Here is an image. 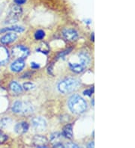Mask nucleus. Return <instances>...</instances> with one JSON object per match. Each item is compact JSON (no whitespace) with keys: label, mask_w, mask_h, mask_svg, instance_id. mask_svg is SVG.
<instances>
[{"label":"nucleus","mask_w":135,"mask_h":148,"mask_svg":"<svg viewBox=\"0 0 135 148\" xmlns=\"http://www.w3.org/2000/svg\"><path fill=\"white\" fill-rule=\"evenodd\" d=\"M69 108L74 114H80L85 112L87 109V103L80 96L74 94L69 99Z\"/></svg>","instance_id":"1"},{"label":"nucleus","mask_w":135,"mask_h":148,"mask_svg":"<svg viewBox=\"0 0 135 148\" xmlns=\"http://www.w3.org/2000/svg\"><path fill=\"white\" fill-rule=\"evenodd\" d=\"M80 86V82L76 79L69 78L62 80L58 84V89L62 94H69L77 90Z\"/></svg>","instance_id":"2"},{"label":"nucleus","mask_w":135,"mask_h":148,"mask_svg":"<svg viewBox=\"0 0 135 148\" xmlns=\"http://www.w3.org/2000/svg\"><path fill=\"white\" fill-rule=\"evenodd\" d=\"M12 112L16 114H29L34 111L33 105L28 102L17 101L14 103L12 106Z\"/></svg>","instance_id":"3"},{"label":"nucleus","mask_w":135,"mask_h":148,"mask_svg":"<svg viewBox=\"0 0 135 148\" xmlns=\"http://www.w3.org/2000/svg\"><path fill=\"white\" fill-rule=\"evenodd\" d=\"M11 54L17 59H23L26 58L29 54V50L24 46L17 45L15 46L11 49Z\"/></svg>","instance_id":"4"},{"label":"nucleus","mask_w":135,"mask_h":148,"mask_svg":"<svg viewBox=\"0 0 135 148\" xmlns=\"http://www.w3.org/2000/svg\"><path fill=\"white\" fill-rule=\"evenodd\" d=\"M31 125L33 130L36 132H43L46 130L47 127V122L42 117H34L31 121Z\"/></svg>","instance_id":"5"},{"label":"nucleus","mask_w":135,"mask_h":148,"mask_svg":"<svg viewBox=\"0 0 135 148\" xmlns=\"http://www.w3.org/2000/svg\"><path fill=\"white\" fill-rule=\"evenodd\" d=\"M22 12H23L22 8L20 5H16L12 6L9 11V21L11 23V22L15 23V21L17 20L18 17L21 15Z\"/></svg>","instance_id":"6"},{"label":"nucleus","mask_w":135,"mask_h":148,"mask_svg":"<svg viewBox=\"0 0 135 148\" xmlns=\"http://www.w3.org/2000/svg\"><path fill=\"white\" fill-rule=\"evenodd\" d=\"M33 145L38 147H47L48 141L46 137L42 136H35L33 139Z\"/></svg>","instance_id":"7"},{"label":"nucleus","mask_w":135,"mask_h":148,"mask_svg":"<svg viewBox=\"0 0 135 148\" xmlns=\"http://www.w3.org/2000/svg\"><path fill=\"white\" fill-rule=\"evenodd\" d=\"M63 36L69 41H75L76 40H78V33L74 29H66L63 32Z\"/></svg>","instance_id":"8"},{"label":"nucleus","mask_w":135,"mask_h":148,"mask_svg":"<svg viewBox=\"0 0 135 148\" xmlns=\"http://www.w3.org/2000/svg\"><path fill=\"white\" fill-rule=\"evenodd\" d=\"M25 67V62L23 59H17L13 62L11 65V71L14 72H20Z\"/></svg>","instance_id":"9"},{"label":"nucleus","mask_w":135,"mask_h":148,"mask_svg":"<svg viewBox=\"0 0 135 148\" xmlns=\"http://www.w3.org/2000/svg\"><path fill=\"white\" fill-rule=\"evenodd\" d=\"M9 60V53L6 47H0V65L6 64Z\"/></svg>","instance_id":"10"},{"label":"nucleus","mask_w":135,"mask_h":148,"mask_svg":"<svg viewBox=\"0 0 135 148\" xmlns=\"http://www.w3.org/2000/svg\"><path fill=\"white\" fill-rule=\"evenodd\" d=\"M29 127V124L26 122H20V123H17L15 127V130L17 134L22 135V134L26 133L28 131Z\"/></svg>","instance_id":"11"},{"label":"nucleus","mask_w":135,"mask_h":148,"mask_svg":"<svg viewBox=\"0 0 135 148\" xmlns=\"http://www.w3.org/2000/svg\"><path fill=\"white\" fill-rule=\"evenodd\" d=\"M17 36L15 33H8L5 36H3L1 38L0 41H1L2 44H8V43H11L15 41L17 39Z\"/></svg>","instance_id":"12"},{"label":"nucleus","mask_w":135,"mask_h":148,"mask_svg":"<svg viewBox=\"0 0 135 148\" xmlns=\"http://www.w3.org/2000/svg\"><path fill=\"white\" fill-rule=\"evenodd\" d=\"M78 59H79V62L78 63L80 64L81 65H83L85 68L88 66L90 62L89 56L87 53H80L78 55Z\"/></svg>","instance_id":"13"},{"label":"nucleus","mask_w":135,"mask_h":148,"mask_svg":"<svg viewBox=\"0 0 135 148\" xmlns=\"http://www.w3.org/2000/svg\"><path fill=\"white\" fill-rule=\"evenodd\" d=\"M64 137L66 138L71 139L73 138V130H72V125L68 124L66 125L62 130V133Z\"/></svg>","instance_id":"14"},{"label":"nucleus","mask_w":135,"mask_h":148,"mask_svg":"<svg viewBox=\"0 0 135 148\" xmlns=\"http://www.w3.org/2000/svg\"><path fill=\"white\" fill-rule=\"evenodd\" d=\"M69 67H70L71 70L72 71H74V73H80L83 72L84 71L85 67L83 65H81L80 63H72V62H69Z\"/></svg>","instance_id":"15"},{"label":"nucleus","mask_w":135,"mask_h":148,"mask_svg":"<svg viewBox=\"0 0 135 148\" xmlns=\"http://www.w3.org/2000/svg\"><path fill=\"white\" fill-rule=\"evenodd\" d=\"M10 89H11L13 93H15V94H21L23 92L22 87L20 86V84H18L15 81H13L11 82V84H10Z\"/></svg>","instance_id":"16"},{"label":"nucleus","mask_w":135,"mask_h":148,"mask_svg":"<svg viewBox=\"0 0 135 148\" xmlns=\"http://www.w3.org/2000/svg\"><path fill=\"white\" fill-rule=\"evenodd\" d=\"M25 29L24 27L22 26H18V25H14V26H11V27H7L3 29H1L0 30V32L3 33L6 32L8 31H11V32H23Z\"/></svg>","instance_id":"17"},{"label":"nucleus","mask_w":135,"mask_h":148,"mask_svg":"<svg viewBox=\"0 0 135 148\" xmlns=\"http://www.w3.org/2000/svg\"><path fill=\"white\" fill-rule=\"evenodd\" d=\"M12 123V121L9 117H5L3 119L0 121V129L1 130H5V129L8 128Z\"/></svg>","instance_id":"18"},{"label":"nucleus","mask_w":135,"mask_h":148,"mask_svg":"<svg viewBox=\"0 0 135 148\" xmlns=\"http://www.w3.org/2000/svg\"><path fill=\"white\" fill-rule=\"evenodd\" d=\"M37 51L40 52V53H44V54H47L50 51V48H49L48 45L46 43H42L39 44V47L37 48Z\"/></svg>","instance_id":"19"},{"label":"nucleus","mask_w":135,"mask_h":148,"mask_svg":"<svg viewBox=\"0 0 135 148\" xmlns=\"http://www.w3.org/2000/svg\"><path fill=\"white\" fill-rule=\"evenodd\" d=\"M45 36V32L42 30H38L35 34V38L36 40H42Z\"/></svg>","instance_id":"20"},{"label":"nucleus","mask_w":135,"mask_h":148,"mask_svg":"<svg viewBox=\"0 0 135 148\" xmlns=\"http://www.w3.org/2000/svg\"><path fill=\"white\" fill-rule=\"evenodd\" d=\"M35 88V85L33 83H32V82H26V83L24 84V88L26 90H33Z\"/></svg>","instance_id":"21"},{"label":"nucleus","mask_w":135,"mask_h":148,"mask_svg":"<svg viewBox=\"0 0 135 148\" xmlns=\"http://www.w3.org/2000/svg\"><path fill=\"white\" fill-rule=\"evenodd\" d=\"M60 136H61V134L59 133V132L52 134V136H51V141H52V142H55L56 141H58V140H59V138H60Z\"/></svg>","instance_id":"22"},{"label":"nucleus","mask_w":135,"mask_h":148,"mask_svg":"<svg viewBox=\"0 0 135 148\" xmlns=\"http://www.w3.org/2000/svg\"><path fill=\"white\" fill-rule=\"evenodd\" d=\"M8 139L7 136L6 134H4L3 132L0 131V144H2Z\"/></svg>","instance_id":"23"},{"label":"nucleus","mask_w":135,"mask_h":148,"mask_svg":"<svg viewBox=\"0 0 135 148\" xmlns=\"http://www.w3.org/2000/svg\"><path fill=\"white\" fill-rule=\"evenodd\" d=\"M93 92H94V88H92L87 89V90H84V91H83V94H84V95H87V96H89V97H90V96H92V93Z\"/></svg>","instance_id":"24"},{"label":"nucleus","mask_w":135,"mask_h":148,"mask_svg":"<svg viewBox=\"0 0 135 148\" xmlns=\"http://www.w3.org/2000/svg\"><path fill=\"white\" fill-rule=\"evenodd\" d=\"M72 49H66V50L63 51V52H62V53H60V54H59V56H58V58H60V57H63L64 56H65V55L69 54V53H70V51H71Z\"/></svg>","instance_id":"25"},{"label":"nucleus","mask_w":135,"mask_h":148,"mask_svg":"<svg viewBox=\"0 0 135 148\" xmlns=\"http://www.w3.org/2000/svg\"><path fill=\"white\" fill-rule=\"evenodd\" d=\"M26 2V0H15V2L17 5H24Z\"/></svg>","instance_id":"26"},{"label":"nucleus","mask_w":135,"mask_h":148,"mask_svg":"<svg viewBox=\"0 0 135 148\" xmlns=\"http://www.w3.org/2000/svg\"><path fill=\"white\" fill-rule=\"evenodd\" d=\"M65 147H79L78 145H75L74 143H68Z\"/></svg>","instance_id":"27"},{"label":"nucleus","mask_w":135,"mask_h":148,"mask_svg":"<svg viewBox=\"0 0 135 148\" xmlns=\"http://www.w3.org/2000/svg\"><path fill=\"white\" fill-rule=\"evenodd\" d=\"M31 67H32V68L33 69H38L39 68V64H38L37 63H35V62H32L31 63Z\"/></svg>","instance_id":"28"},{"label":"nucleus","mask_w":135,"mask_h":148,"mask_svg":"<svg viewBox=\"0 0 135 148\" xmlns=\"http://www.w3.org/2000/svg\"><path fill=\"white\" fill-rule=\"evenodd\" d=\"M53 147H65V145H63L61 143H56L53 145Z\"/></svg>","instance_id":"29"},{"label":"nucleus","mask_w":135,"mask_h":148,"mask_svg":"<svg viewBox=\"0 0 135 148\" xmlns=\"http://www.w3.org/2000/svg\"><path fill=\"white\" fill-rule=\"evenodd\" d=\"M94 146H95V145H94V143L93 142H90L87 147H94Z\"/></svg>","instance_id":"30"},{"label":"nucleus","mask_w":135,"mask_h":148,"mask_svg":"<svg viewBox=\"0 0 135 148\" xmlns=\"http://www.w3.org/2000/svg\"><path fill=\"white\" fill-rule=\"evenodd\" d=\"M91 40H92V41L95 40V34H94V33H92V35H91Z\"/></svg>","instance_id":"31"},{"label":"nucleus","mask_w":135,"mask_h":148,"mask_svg":"<svg viewBox=\"0 0 135 148\" xmlns=\"http://www.w3.org/2000/svg\"><path fill=\"white\" fill-rule=\"evenodd\" d=\"M92 106H94V99H92Z\"/></svg>","instance_id":"32"}]
</instances>
